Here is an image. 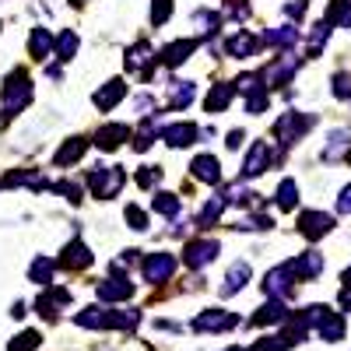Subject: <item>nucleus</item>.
Listing matches in <instances>:
<instances>
[{
    "label": "nucleus",
    "instance_id": "c03bdc74",
    "mask_svg": "<svg viewBox=\"0 0 351 351\" xmlns=\"http://www.w3.org/2000/svg\"><path fill=\"white\" fill-rule=\"evenodd\" d=\"M236 228H243V232H246V228H250V232H267V228H274V218H271V215H246Z\"/></svg>",
    "mask_w": 351,
    "mask_h": 351
},
{
    "label": "nucleus",
    "instance_id": "393cba45",
    "mask_svg": "<svg viewBox=\"0 0 351 351\" xmlns=\"http://www.w3.org/2000/svg\"><path fill=\"white\" fill-rule=\"evenodd\" d=\"M351 155V134L348 130H334L327 137V148H324V162H344Z\"/></svg>",
    "mask_w": 351,
    "mask_h": 351
},
{
    "label": "nucleus",
    "instance_id": "c756f323",
    "mask_svg": "<svg viewBox=\"0 0 351 351\" xmlns=\"http://www.w3.org/2000/svg\"><path fill=\"white\" fill-rule=\"evenodd\" d=\"M74 324L81 330H106V309L102 306H84L81 313H74Z\"/></svg>",
    "mask_w": 351,
    "mask_h": 351
},
{
    "label": "nucleus",
    "instance_id": "aec40b11",
    "mask_svg": "<svg viewBox=\"0 0 351 351\" xmlns=\"http://www.w3.org/2000/svg\"><path fill=\"white\" fill-rule=\"evenodd\" d=\"M123 95H127V84L120 81V77H112V81H106L99 92H95V106L102 109V112H109V109H116L123 102Z\"/></svg>",
    "mask_w": 351,
    "mask_h": 351
},
{
    "label": "nucleus",
    "instance_id": "6ab92c4d",
    "mask_svg": "<svg viewBox=\"0 0 351 351\" xmlns=\"http://www.w3.org/2000/svg\"><path fill=\"white\" fill-rule=\"evenodd\" d=\"M291 267H295L299 281H316L319 274H324V253L306 250L302 256H295V260H291Z\"/></svg>",
    "mask_w": 351,
    "mask_h": 351
},
{
    "label": "nucleus",
    "instance_id": "c9c22d12",
    "mask_svg": "<svg viewBox=\"0 0 351 351\" xmlns=\"http://www.w3.org/2000/svg\"><path fill=\"white\" fill-rule=\"evenodd\" d=\"M77 46H81V43H77V32H71V28H67V32L56 36V49H53V56H56L60 64H67V60H74Z\"/></svg>",
    "mask_w": 351,
    "mask_h": 351
},
{
    "label": "nucleus",
    "instance_id": "20e7f679",
    "mask_svg": "<svg viewBox=\"0 0 351 351\" xmlns=\"http://www.w3.org/2000/svg\"><path fill=\"white\" fill-rule=\"evenodd\" d=\"M295 285H299V274H295V267H291V260L278 263V267L267 271V278H263V291H267L271 299H288Z\"/></svg>",
    "mask_w": 351,
    "mask_h": 351
},
{
    "label": "nucleus",
    "instance_id": "4be33fe9",
    "mask_svg": "<svg viewBox=\"0 0 351 351\" xmlns=\"http://www.w3.org/2000/svg\"><path fill=\"white\" fill-rule=\"evenodd\" d=\"M67 302H71V291L49 285V291H43L36 306H39V316H43V319H56V306H67Z\"/></svg>",
    "mask_w": 351,
    "mask_h": 351
},
{
    "label": "nucleus",
    "instance_id": "f257e3e1",
    "mask_svg": "<svg viewBox=\"0 0 351 351\" xmlns=\"http://www.w3.org/2000/svg\"><path fill=\"white\" fill-rule=\"evenodd\" d=\"M313 123H316V116L299 112V109H288V112H281L278 120H274V137H278L281 148H291L295 141H302V134H306Z\"/></svg>",
    "mask_w": 351,
    "mask_h": 351
},
{
    "label": "nucleus",
    "instance_id": "a18cd8bd",
    "mask_svg": "<svg viewBox=\"0 0 351 351\" xmlns=\"http://www.w3.org/2000/svg\"><path fill=\"white\" fill-rule=\"evenodd\" d=\"M127 225L134 232H148V215H144V208H137V204H127V211H123Z\"/></svg>",
    "mask_w": 351,
    "mask_h": 351
},
{
    "label": "nucleus",
    "instance_id": "603ef678",
    "mask_svg": "<svg viewBox=\"0 0 351 351\" xmlns=\"http://www.w3.org/2000/svg\"><path fill=\"white\" fill-rule=\"evenodd\" d=\"M285 14L288 18H302L306 14V0H291V4H285Z\"/></svg>",
    "mask_w": 351,
    "mask_h": 351
},
{
    "label": "nucleus",
    "instance_id": "72a5a7b5",
    "mask_svg": "<svg viewBox=\"0 0 351 351\" xmlns=\"http://www.w3.org/2000/svg\"><path fill=\"white\" fill-rule=\"evenodd\" d=\"M53 271H56V263L49 256H36L32 267H28V281L32 285H53Z\"/></svg>",
    "mask_w": 351,
    "mask_h": 351
},
{
    "label": "nucleus",
    "instance_id": "de8ad7c7",
    "mask_svg": "<svg viewBox=\"0 0 351 351\" xmlns=\"http://www.w3.org/2000/svg\"><path fill=\"white\" fill-rule=\"evenodd\" d=\"M172 18V0H152V25L162 28Z\"/></svg>",
    "mask_w": 351,
    "mask_h": 351
},
{
    "label": "nucleus",
    "instance_id": "4c0bfd02",
    "mask_svg": "<svg viewBox=\"0 0 351 351\" xmlns=\"http://www.w3.org/2000/svg\"><path fill=\"white\" fill-rule=\"evenodd\" d=\"M152 211L155 215H162V218H176V215H180V197H176V193H155V200H152Z\"/></svg>",
    "mask_w": 351,
    "mask_h": 351
},
{
    "label": "nucleus",
    "instance_id": "39448f33",
    "mask_svg": "<svg viewBox=\"0 0 351 351\" xmlns=\"http://www.w3.org/2000/svg\"><path fill=\"white\" fill-rule=\"evenodd\" d=\"M127 71L134 74V77H141V81H148L152 77V71H155V64H158V53L148 46V43H134L130 49H127Z\"/></svg>",
    "mask_w": 351,
    "mask_h": 351
},
{
    "label": "nucleus",
    "instance_id": "cd10ccee",
    "mask_svg": "<svg viewBox=\"0 0 351 351\" xmlns=\"http://www.w3.org/2000/svg\"><path fill=\"white\" fill-rule=\"evenodd\" d=\"M141 324L137 309H106V330H134Z\"/></svg>",
    "mask_w": 351,
    "mask_h": 351
},
{
    "label": "nucleus",
    "instance_id": "6e6d98bb",
    "mask_svg": "<svg viewBox=\"0 0 351 351\" xmlns=\"http://www.w3.org/2000/svg\"><path fill=\"white\" fill-rule=\"evenodd\" d=\"M341 281H344V285H351V263H348V271L341 274Z\"/></svg>",
    "mask_w": 351,
    "mask_h": 351
},
{
    "label": "nucleus",
    "instance_id": "b1692460",
    "mask_svg": "<svg viewBox=\"0 0 351 351\" xmlns=\"http://www.w3.org/2000/svg\"><path fill=\"white\" fill-rule=\"evenodd\" d=\"M127 137H130V127H127V123H109V127H102V130L95 134V144H99L102 152H116Z\"/></svg>",
    "mask_w": 351,
    "mask_h": 351
},
{
    "label": "nucleus",
    "instance_id": "5701e85b",
    "mask_svg": "<svg viewBox=\"0 0 351 351\" xmlns=\"http://www.w3.org/2000/svg\"><path fill=\"white\" fill-rule=\"evenodd\" d=\"M232 99H236V84H215L208 92V99H204V109H208L211 116H218L232 106Z\"/></svg>",
    "mask_w": 351,
    "mask_h": 351
},
{
    "label": "nucleus",
    "instance_id": "79ce46f5",
    "mask_svg": "<svg viewBox=\"0 0 351 351\" xmlns=\"http://www.w3.org/2000/svg\"><path fill=\"white\" fill-rule=\"evenodd\" d=\"M39 344H43L39 330H25V334H18V337L8 344V351H36Z\"/></svg>",
    "mask_w": 351,
    "mask_h": 351
},
{
    "label": "nucleus",
    "instance_id": "dca6fc26",
    "mask_svg": "<svg viewBox=\"0 0 351 351\" xmlns=\"http://www.w3.org/2000/svg\"><path fill=\"white\" fill-rule=\"evenodd\" d=\"M197 99V84L193 81H169V88H165V106L169 109H190V102Z\"/></svg>",
    "mask_w": 351,
    "mask_h": 351
},
{
    "label": "nucleus",
    "instance_id": "3c124183",
    "mask_svg": "<svg viewBox=\"0 0 351 351\" xmlns=\"http://www.w3.org/2000/svg\"><path fill=\"white\" fill-rule=\"evenodd\" d=\"M337 215H351V186H344L337 197Z\"/></svg>",
    "mask_w": 351,
    "mask_h": 351
},
{
    "label": "nucleus",
    "instance_id": "ea45409f",
    "mask_svg": "<svg viewBox=\"0 0 351 351\" xmlns=\"http://www.w3.org/2000/svg\"><path fill=\"white\" fill-rule=\"evenodd\" d=\"M193 25H197L200 36H215L218 25H221V18H218V11H197V14H193Z\"/></svg>",
    "mask_w": 351,
    "mask_h": 351
},
{
    "label": "nucleus",
    "instance_id": "f3484780",
    "mask_svg": "<svg viewBox=\"0 0 351 351\" xmlns=\"http://www.w3.org/2000/svg\"><path fill=\"white\" fill-rule=\"evenodd\" d=\"M225 53L232 56V60H246V56H256L260 53V39L243 28V32H236V36L225 43Z\"/></svg>",
    "mask_w": 351,
    "mask_h": 351
},
{
    "label": "nucleus",
    "instance_id": "9b49d317",
    "mask_svg": "<svg viewBox=\"0 0 351 351\" xmlns=\"http://www.w3.org/2000/svg\"><path fill=\"white\" fill-rule=\"evenodd\" d=\"M295 71H299V56H291V53H281L278 60L271 64V71H267V88H271V92H278V88L291 84V77H295Z\"/></svg>",
    "mask_w": 351,
    "mask_h": 351
},
{
    "label": "nucleus",
    "instance_id": "2eb2a0df",
    "mask_svg": "<svg viewBox=\"0 0 351 351\" xmlns=\"http://www.w3.org/2000/svg\"><path fill=\"white\" fill-rule=\"evenodd\" d=\"M200 130L190 123V120H180V123H169L162 127V141L169 144V148H190V144H197Z\"/></svg>",
    "mask_w": 351,
    "mask_h": 351
},
{
    "label": "nucleus",
    "instance_id": "49530a36",
    "mask_svg": "<svg viewBox=\"0 0 351 351\" xmlns=\"http://www.w3.org/2000/svg\"><path fill=\"white\" fill-rule=\"evenodd\" d=\"M158 180H162V169H158V165H144V169L134 176V183H137L141 190H152Z\"/></svg>",
    "mask_w": 351,
    "mask_h": 351
},
{
    "label": "nucleus",
    "instance_id": "c85d7f7f",
    "mask_svg": "<svg viewBox=\"0 0 351 351\" xmlns=\"http://www.w3.org/2000/svg\"><path fill=\"white\" fill-rule=\"evenodd\" d=\"M92 250H88L84 243H67V250H64V267H71V271H84V267H92Z\"/></svg>",
    "mask_w": 351,
    "mask_h": 351
},
{
    "label": "nucleus",
    "instance_id": "58836bf2",
    "mask_svg": "<svg viewBox=\"0 0 351 351\" xmlns=\"http://www.w3.org/2000/svg\"><path fill=\"white\" fill-rule=\"evenodd\" d=\"M295 204H299V186H295V180H281V186H278V208H281V211H295Z\"/></svg>",
    "mask_w": 351,
    "mask_h": 351
},
{
    "label": "nucleus",
    "instance_id": "4d7b16f0",
    "mask_svg": "<svg viewBox=\"0 0 351 351\" xmlns=\"http://www.w3.org/2000/svg\"><path fill=\"white\" fill-rule=\"evenodd\" d=\"M225 351H246V348H239V344H232V348H225Z\"/></svg>",
    "mask_w": 351,
    "mask_h": 351
},
{
    "label": "nucleus",
    "instance_id": "4468645a",
    "mask_svg": "<svg viewBox=\"0 0 351 351\" xmlns=\"http://www.w3.org/2000/svg\"><path fill=\"white\" fill-rule=\"evenodd\" d=\"M95 291H99V299H102V302H127V299H134V281L123 278V274H116V278L99 281Z\"/></svg>",
    "mask_w": 351,
    "mask_h": 351
},
{
    "label": "nucleus",
    "instance_id": "f704fd0d",
    "mask_svg": "<svg viewBox=\"0 0 351 351\" xmlns=\"http://www.w3.org/2000/svg\"><path fill=\"white\" fill-rule=\"evenodd\" d=\"M267 43L278 46V49H291V46L299 43V28L295 25H278V28H271V32H267Z\"/></svg>",
    "mask_w": 351,
    "mask_h": 351
},
{
    "label": "nucleus",
    "instance_id": "1a4fd4ad",
    "mask_svg": "<svg viewBox=\"0 0 351 351\" xmlns=\"http://www.w3.org/2000/svg\"><path fill=\"white\" fill-rule=\"evenodd\" d=\"M271 162H274L271 144H267V141H253V144H250V152H246V158H243V180L263 176V172L271 169Z\"/></svg>",
    "mask_w": 351,
    "mask_h": 351
},
{
    "label": "nucleus",
    "instance_id": "8fccbe9b",
    "mask_svg": "<svg viewBox=\"0 0 351 351\" xmlns=\"http://www.w3.org/2000/svg\"><path fill=\"white\" fill-rule=\"evenodd\" d=\"M334 95H337V99H351V74H348V71L334 74Z\"/></svg>",
    "mask_w": 351,
    "mask_h": 351
},
{
    "label": "nucleus",
    "instance_id": "09e8293b",
    "mask_svg": "<svg viewBox=\"0 0 351 351\" xmlns=\"http://www.w3.org/2000/svg\"><path fill=\"white\" fill-rule=\"evenodd\" d=\"M49 190H53V193H64L71 204H81V186H77V183H67V180H64V183H49Z\"/></svg>",
    "mask_w": 351,
    "mask_h": 351
},
{
    "label": "nucleus",
    "instance_id": "412c9836",
    "mask_svg": "<svg viewBox=\"0 0 351 351\" xmlns=\"http://www.w3.org/2000/svg\"><path fill=\"white\" fill-rule=\"evenodd\" d=\"M250 278H253V271H250V263H246V260L232 263V267H228V274H225V285H221V295L228 299V295H236V291H243Z\"/></svg>",
    "mask_w": 351,
    "mask_h": 351
},
{
    "label": "nucleus",
    "instance_id": "a19ab883",
    "mask_svg": "<svg viewBox=\"0 0 351 351\" xmlns=\"http://www.w3.org/2000/svg\"><path fill=\"white\" fill-rule=\"evenodd\" d=\"M327 39H330V25L327 21L313 25V32H309V56H319V49H324Z\"/></svg>",
    "mask_w": 351,
    "mask_h": 351
},
{
    "label": "nucleus",
    "instance_id": "a878e982",
    "mask_svg": "<svg viewBox=\"0 0 351 351\" xmlns=\"http://www.w3.org/2000/svg\"><path fill=\"white\" fill-rule=\"evenodd\" d=\"M316 334L324 337V341H344V334H348V324H344V316L341 313H327L324 319L316 324Z\"/></svg>",
    "mask_w": 351,
    "mask_h": 351
},
{
    "label": "nucleus",
    "instance_id": "864d4df0",
    "mask_svg": "<svg viewBox=\"0 0 351 351\" xmlns=\"http://www.w3.org/2000/svg\"><path fill=\"white\" fill-rule=\"evenodd\" d=\"M337 306H341L344 313H351V285H344V288H341V295H337Z\"/></svg>",
    "mask_w": 351,
    "mask_h": 351
},
{
    "label": "nucleus",
    "instance_id": "473e14b6",
    "mask_svg": "<svg viewBox=\"0 0 351 351\" xmlns=\"http://www.w3.org/2000/svg\"><path fill=\"white\" fill-rule=\"evenodd\" d=\"M327 25L330 28H351V0H330L327 4Z\"/></svg>",
    "mask_w": 351,
    "mask_h": 351
},
{
    "label": "nucleus",
    "instance_id": "0eeeda50",
    "mask_svg": "<svg viewBox=\"0 0 351 351\" xmlns=\"http://www.w3.org/2000/svg\"><path fill=\"white\" fill-rule=\"evenodd\" d=\"M239 324V316L236 313H228V309H204L197 319H190V330L197 334H211V330H232Z\"/></svg>",
    "mask_w": 351,
    "mask_h": 351
},
{
    "label": "nucleus",
    "instance_id": "7ed1b4c3",
    "mask_svg": "<svg viewBox=\"0 0 351 351\" xmlns=\"http://www.w3.org/2000/svg\"><path fill=\"white\" fill-rule=\"evenodd\" d=\"M123 183H127V172L120 165H99V169L88 172V186H92V193L99 200H112L123 190Z\"/></svg>",
    "mask_w": 351,
    "mask_h": 351
},
{
    "label": "nucleus",
    "instance_id": "f03ea898",
    "mask_svg": "<svg viewBox=\"0 0 351 351\" xmlns=\"http://www.w3.org/2000/svg\"><path fill=\"white\" fill-rule=\"evenodd\" d=\"M0 99H4V112L8 116H18L28 102H32V77H28L25 71H14L4 88H0Z\"/></svg>",
    "mask_w": 351,
    "mask_h": 351
},
{
    "label": "nucleus",
    "instance_id": "423d86ee",
    "mask_svg": "<svg viewBox=\"0 0 351 351\" xmlns=\"http://www.w3.org/2000/svg\"><path fill=\"white\" fill-rule=\"evenodd\" d=\"M218 253H221L218 239H190L186 250H183V263L190 271H200V267H208L211 260H218Z\"/></svg>",
    "mask_w": 351,
    "mask_h": 351
},
{
    "label": "nucleus",
    "instance_id": "37998d69",
    "mask_svg": "<svg viewBox=\"0 0 351 351\" xmlns=\"http://www.w3.org/2000/svg\"><path fill=\"white\" fill-rule=\"evenodd\" d=\"M288 348H291V341L285 334H271V337H260L250 351H288Z\"/></svg>",
    "mask_w": 351,
    "mask_h": 351
},
{
    "label": "nucleus",
    "instance_id": "6e6552de",
    "mask_svg": "<svg viewBox=\"0 0 351 351\" xmlns=\"http://www.w3.org/2000/svg\"><path fill=\"white\" fill-rule=\"evenodd\" d=\"M144 281H152V285H162V281H172L176 274V256L172 253H148V260H144V267H141Z\"/></svg>",
    "mask_w": 351,
    "mask_h": 351
},
{
    "label": "nucleus",
    "instance_id": "13d9d810",
    "mask_svg": "<svg viewBox=\"0 0 351 351\" xmlns=\"http://www.w3.org/2000/svg\"><path fill=\"white\" fill-rule=\"evenodd\" d=\"M71 4H88V0H71Z\"/></svg>",
    "mask_w": 351,
    "mask_h": 351
},
{
    "label": "nucleus",
    "instance_id": "7c9ffc66",
    "mask_svg": "<svg viewBox=\"0 0 351 351\" xmlns=\"http://www.w3.org/2000/svg\"><path fill=\"white\" fill-rule=\"evenodd\" d=\"M228 208V197L225 193H215L208 204H204V211H200V218H197V225L200 228H215V221L221 218V211Z\"/></svg>",
    "mask_w": 351,
    "mask_h": 351
},
{
    "label": "nucleus",
    "instance_id": "f8f14e48",
    "mask_svg": "<svg viewBox=\"0 0 351 351\" xmlns=\"http://www.w3.org/2000/svg\"><path fill=\"white\" fill-rule=\"evenodd\" d=\"M291 316V309L285 306V299H271V302H263L246 324L250 327H274V324H285V319Z\"/></svg>",
    "mask_w": 351,
    "mask_h": 351
},
{
    "label": "nucleus",
    "instance_id": "2f4dec72",
    "mask_svg": "<svg viewBox=\"0 0 351 351\" xmlns=\"http://www.w3.org/2000/svg\"><path fill=\"white\" fill-rule=\"evenodd\" d=\"M53 49V36H49V28H32V36H28V53H32V60H46Z\"/></svg>",
    "mask_w": 351,
    "mask_h": 351
},
{
    "label": "nucleus",
    "instance_id": "ddd939ff",
    "mask_svg": "<svg viewBox=\"0 0 351 351\" xmlns=\"http://www.w3.org/2000/svg\"><path fill=\"white\" fill-rule=\"evenodd\" d=\"M193 53H197V39H176V43L162 46V53H158V64H162V67H169V71H176L180 64H186Z\"/></svg>",
    "mask_w": 351,
    "mask_h": 351
},
{
    "label": "nucleus",
    "instance_id": "9d476101",
    "mask_svg": "<svg viewBox=\"0 0 351 351\" xmlns=\"http://www.w3.org/2000/svg\"><path fill=\"white\" fill-rule=\"evenodd\" d=\"M299 232L306 239H324V236H330L334 232V218L327 215V211H302L299 215Z\"/></svg>",
    "mask_w": 351,
    "mask_h": 351
},
{
    "label": "nucleus",
    "instance_id": "5fc2aeb1",
    "mask_svg": "<svg viewBox=\"0 0 351 351\" xmlns=\"http://www.w3.org/2000/svg\"><path fill=\"white\" fill-rule=\"evenodd\" d=\"M243 137H246V134H243V130H232V134H228V141H225V144H228V148H239V144H243Z\"/></svg>",
    "mask_w": 351,
    "mask_h": 351
},
{
    "label": "nucleus",
    "instance_id": "e433bc0d",
    "mask_svg": "<svg viewBox=\"0 0 351 351\" xmlns=\"http://www.w3.org/2000/svg\"><path fill=\"white\" fill-rule=\"evenodd\" d=\"M267 99H271V88H267V84H260V88H253V92L243 95V106H246L250 116H260L263 109H267Z\"/></svg>",
    "mask_w": 351,
    "mask_h": 351
},
{
    "label": "nucleus",
    "instance_id": "bb28decb",
    "mask_svg": "<svg viewBox=\"0 0 351 351\" xmlns=\"http://www.w3.org/2000/svg\"><path fill=\"white\" fill-rule=\"evenodd\" d=\"M84 152H88V141H84V137H67V144L53 155V165H56V169H67V165L77 162Z\"/></svg>",
    "mask_w": 351,
    "mask_h": 351
},
{
    "label": "nucleus",
    "instance_id": "a211bd4d",
    "mask_svg": "<svg viewBox=\"0 0 351 351\" xmlns=\"http://www.w3.org/2000/svg\"><path fill=\"white\" fill-rule=\"evenodd\" d=\"M190 176H193V180H200V183L218 186V183H221V165H218L215 155H197V158L190 162Z\"/></svg>",
    "mask_w": 351,
    "mask_h": 351
}]
</instances>
